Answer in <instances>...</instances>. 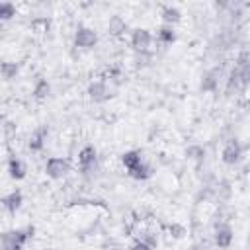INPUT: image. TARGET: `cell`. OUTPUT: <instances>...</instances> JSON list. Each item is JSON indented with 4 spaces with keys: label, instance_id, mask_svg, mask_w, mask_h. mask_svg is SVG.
<instances>
[{
    "label": "cell",
    "instance_id": "cell-19",
    "mask_svg": "<svg viewBox=\"0 0 250 250\" xmlns=\"http://www.w3.org/2000/svg\"><path fill=\"white\" fill-rule=\"evenodd\" d=\"M129 176H133V178H137V180H145V178H148V176H150V170H148L146 166L139 164L133 172H129Z\"/></svg>",
    "mask_w": 250,
    "mask_h": 250
},
{
    "label": "cell",
    "instance_id": "cell-15",
    "mask_svg": "<svg viewBox=\"0 0 250 250\" xmlns=\"http://www.w3.org/2000/svg\"><path fill=\"white\" fill-rule=\"evenodd\" d=\"M0 74H2L6 80H12V78L18 74V64H16V62H2V64H0Z\"/></svg>",
    "mask_w": 250,
    "mask_h": 250
},
{
    "label": "cell",
    "instance_id": "cell-11",
    "mask_svg": "<svg viewBox=\"0 0 250 250\" xmlns=\"http://www.w3.org/2000/svg\"><path fill=\"white\" fill-rule=\"evenodd\" d=\"M121 162H123V166L127 168V172H133V170L141 164V152H139V150H127V152H123Z\"/></svg>",
    "mask_w": 250,
    "mask_h": 250
},
{
    "label": "cell",
    "instance_id": "cell-9",
    "mask_svg": "<svg viewBox=\"0 0 250 250\" xmlns=\"http://www.w3.org/2000/svg\"><path fill=\"white\" fill-rule=\"evenodd\" d=\"M21 201H23V197H21L20 191H12V193H8L6 197H2V205H4L10 213H16V211L21 207Z\"/></svg>",
    "mask_w": 250,
    "mask_h": 250
},
{
    "label": "cell",
    "instance_id": "cell-1",
    "mask_svg": "<svg viewBox=\"0 0 250 250\" xmlns=\"http://www.w3.org/2000/svg\"><path fill=\"white\" fill-rule=\"evenodd\" d=\"M29 232H33V229H29V230H8V232L2 234V246L6 250H21V246L29 238Z\"/></svg>",
    "mask_w": 250,
    "mask_h": 250
},
{
    "label": "cell",
    "instance_id": "cell-6",
    "mask_svg": "<svg viewBox=\"0 0 250 250\" xmlns=\"http://www.w3.org/2000/svg\"><path fill=\"white\" fill-rule=\"evenodd\" d=\"M230 240H232V230H230V227L219 225V227L215 229V244H217L219 248H227V246H230Z\"/></svg>",
    "mask_w": 250,
    "mask_h": 250
},
{
    "label": "cell",
    "instance_id": "cell-4",
    "mask_svg": "<svg viewBox=\"0 0 250 250\" xmlns=\"http://www.w3.org/2000/svg\"><path fill=\"white\" fill-rule=\"evenodd\" d=\"M96 41H98V35H96V31L90 29V27L80 25V27L76 29V33H74V43H76V47L90 49V47L96 45Z\"/></svg>",
    "mask_w": 250,
    "mask_h": 250
},
{
    "label": "cell",
    "instance_id": "cell-21",
    "mask_svg": "<svg viewBox=\"0 0 250 250\" xmlns=\"http://www.w3.org/2000/svg\"><path fill=\"white\" fill-rule=\"evenodd\" d=\"M213 84H215L213 76H211V74H207V76H205V80L201 82V88H203V90H209V88H213Z\"/></svg>",
    "mask_w": 250,
    "mask_h": 250
},
{
    "label": "cell",
    "instance_id": "cell-18",
    "mask_svg": "<svg viewBox=\"0 0 250 250\" xmlns=\"http://www.w3.org/2000/svg\"><path fill=\"white\" fill-rule=\"evenodd\" d=\"M14 14H16L14 4H10V2H0V20H12Z\"/></svg>",
    "mask_w": 250,
    "mask_h": 250
},
{
    "label": "cell",
    "instance_id": "cell-2",
    "mask_svg": "<svg viewBox=\"0 0 250 250\" xmlns=\"http://www.w3.org/2000/svg\"><path fill=\"white\" fill-rule=\"evenodd\" d=\"M68 168H70V164H68V160H66V158L53 156V158H49V160H47L45 172H47V176H49V178H53V180H61L62 176H66Z\"/></svg>",
    "mask_w": 250,
    "mask_h": 250
},
{
    "label": "cell",
    "instance_id": "cell-16",
    "mask_svg": "<svg viewBox=\"0 0 250 250\" xmlns=\"http://www.w3.org/2000/svg\"><path fill=\"white\" fill-rule=\"evenodd\" d=\"M158 37H160V41H164V43H172V41L176 39V33H174V29H172V25H162V27L158 29Z\"/></svg>",
    "mask_w": 250,
    "mask_h": 250
},
{
    "label": "cell",
    "instance_id": "cell-10",
    "mask_svg": "<svg viewBox=\"0 0 250 250\" xmlns=\"http://www.w3.org/2000/svg\"><path fill=\"white\" fill-rule=\"evenodd\" d=\"M94 160H96V148L92 146V145H88V146H84L80 152H78V164L86 170L88 166H92L94 164Z\"/></svg>",
    "mask_w": 250,
    "mask_h": 250
},
{
    "label": "cell",
    "instance_id": "cell-23",
    "mask_svg": "<svg viewBox=\"0 0 250 250\" xmlns=\"http://www.w3.org/2000/svg\"><path fill=\"white\" fill-rule=\"evenodd\" d=\"M45 250H55V248H45Z\"/></svg>",
    "mask_w": 250,
    "mask_h": 250
},
{
    "label": "cell",
    "instance_id": "cell-13",
    "mask_svg": "<svg viewBox=\"0 0 250 250\" xmlns=\"http://www.w3.org/2000/svg\"><path fill=\"white\" fill-rule=\"evenodd\" d=\"M180 18H182V12L178 8H172V6L162 8V20L166 21V25H172V23L180 21Z\"/></svg>",
    "mask_w": 250,
    "mask_h": 250
},
{
    "label": "cell",
    "instance_id": "cell-8",
    "mask_svg": "<svg viewBox=\"0 0 250 250\" xmlns=\"http://www.w3.org/2000/svg\"><path fill=\"white\" fill-rule=\"evenodd\" d=\"M125 29H127V23H125V20H123L121 16H111V18H109V23H107L109 35L119 37V35L125 33Z\"/></svg>",
    "mask_w": 250,
    "mask_h": 250
},
{
    "label": "cell",
    "instance_id": "cell-3",
    "mask_svg": "<svg viewBox=\"0 0 250 250\" xmlns=\"http://www.w3.org/2000/svg\"><path fill=\"white\" fill-rule=\"evenodd\" d=\"M150 41H152V35H150V31L145 29V27L135 29L133 35H131V45H133V49H135L137 53H146L148 47H150Z\"/></svg>",
    "mask_w": 250,
    "mask_h": 250
},
{
    "label": "cell",
    "instance_id": "cell-14",
    "mask_svg": "<svg viewBox=\"0 0 250 250\" xmlns=\"http://www.w3.org/2000/svg\"><path fill=\"white\" fill-rule=\"evenodd\" d=\"M45 135H47V131L41 127V129H37L33 135H31V139H29V148L31 150H41L43 148V139H45Z\"/></svg>",
    "mask_w": 250,
    "mask_h": 250
},
{
    "label": "cell",
    "instance_id": "cell-20",
    "mask_svg": "<svg viewBox=\"0 0 250 250\" xmlns=\"http://www.w3.org/2000/svg\"><path fill=\"white\" fill-rule=\"evenodd\" d=\"M168 229H170V234H172L174 238H184V236H186V229H184L182 225H178V223L170 225Z\"/></svg>",
    "mask_w": 250,
    "mask_h": 250
},
{
    "label": "cell",
    "instance_id": "cell-12",
    "mask_svg": "<svg viewBox=\"0 0 250 250\" xmlns=\"http://www.w3.org/2000/svg\"><path fill=\"white\" fill-rule=\"evenodd\" d=\"M8 172H10V178H14V180H23V178H25L27 168H25V164H23L21 160L12 158V160H10V164H8Z\"/></svg>",
    "mask_w": 250,
    "mask_h": 250
},
{
    "label": "cell",
    "instance_id": "cell-7",
    "mask_svg": "<svg viewBox=\"0 0 250 250\" xmlns=\"http://www.w3.org/2000/svg\"><path fill=\"white\" fill-rule=\"evenodd\" d=\"M240 156V145L236 141H230L225 148H223V162L225 164H234Z\"/></svg>",
    "mask_w": 250,
    "mask_h": 250
},
{
    "label": "cell",
    "instance_id": "cell-22",
    "mask_svg": "<svg viewBox=\"0 0 250 250\" xmlns=\"http://www.w3.org/2000/svg\"><path fill=\"white\" fill-rule=\"evenodd\" d=\"M129 250H152V248H150V246H146L145 242H141V240H139V242H135V244H133Z\"/></svg>",
    "mask_w": 250,
    "mask_h": 250
},
{
    "label": "cell",
    "instance_id": "cell-5",
    "mask_svg": "<svg viewBox=\"0 0 250 250\" xmlns=\"http://www.w3.org/2000/svg\"><path fill=\"white\" fill-rule=\"evenodd\" d=\"M88 94H90V98L94 102H105L109 98V88H107V84L104 80H96V82H92L88 86Z\"/></svg>",
    "mask_w": 250,
    "mask_h": 250
},
{
    "label": "cell",
    "instance_id": "cell-17",
    "mask_svg": "<svg viewBox=\"0 0 250 250\" xmlns=\"http://www.w3.org/2000/svg\"><path fill=\"white\" fill-rule=\"evenodd\" d=\"M49 84H47V80H39L37 84H35V88H33V96L37 98V100H43V98H47V94H49Z\"/></svg>",
    "mask_w": 250,
    "mask_h": 250
}]
</instances>
